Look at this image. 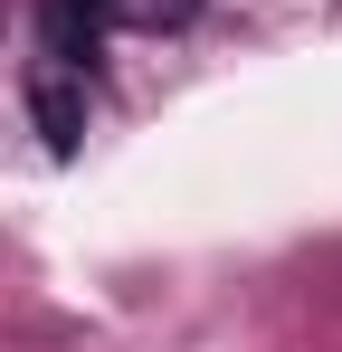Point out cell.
<instances>
[{
	"instance_id": "obj_1",
	"label": "cell",
	"mask_w": 342,
	"mask_h": 352,
	"mask_svg": "<svg viewBox=\"0 0 342 352\" xmlns=\"http://www.w3.org/2000/svg\"><path fill=\"white\" fill-rule=\"evenodd\" d=\"M95 10L86 0H38V67H76V76H95Z\"/></svg>"
},
{
	"instance_id": "obj_2",
	"label": "cell",
	"mask_w": 342,
	"mask_h": 352,
	"mask_svg": "<svg viewBox=\"0 0 342 352\" xmlns=\"http://www.w3.org/2000/svg\"><path fill=\"white\" fill-rule=\"evenodd\" d=\"M95 19H114V29H181L200 0H86Z\"/></svg>"
}]
</instances>
